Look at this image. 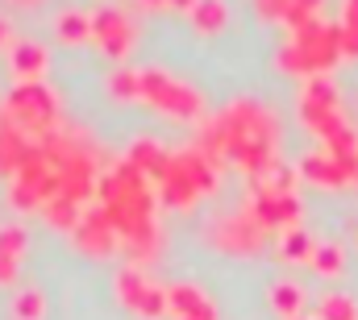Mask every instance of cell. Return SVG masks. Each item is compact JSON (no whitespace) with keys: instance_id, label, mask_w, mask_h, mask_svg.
<instances>
[{"instance_id":"cell-12","label":"cell","mask_w":358,"mask_h":320,"mask_svg":"<svg viewBox=\"0 0 358 320\" xmlns=\"http://www.w3.org/2000/svg\"><path fill=\"white\" fill-rule=\"evenodd\" d=\"M163 245H167V238H163V229L155 225V229H146V233H138V238L121 241V249L117 254H125V262L129 266H150V262H159L163 258Z\"/></svg>"},{"instance_id":"cell-20","label":"cell","mask_w":358,"mask_h":320,"mask_svg":"<svg viewBox=\"0 0 358 320\" xmlns=\"http://www.w3.org/2000/svg\"><path fill=\"white\" fill-rule=\"evenodd\" d=\"M271 304H275V312H279V317L296 320V317H300V304H304V291H300L296 283H275Z\"/></svg>"},{"instance_id":"cell-18","label":"cell","mask_w":358,"mask_h":320,"mask_svg":"<svg viewBox=\"0 0 358 320\" xmlns=\"http://www.w3.org/2000/svg\"><path fill=\"white\" fill-rule=\"evenodd\" d=\"M125 159L134 162V166H138L142 175H155V170L163 166V159H167V150H163V146H159L155 138H138V142L129 146V154H125Z\"/></svg>"},{"instance_id":"cell-29","label":"cell","mask_w":358,"mask_h":320,"mask_svg":"<svg viewBox=\"0 0 358 320\" xmlns=\"http://www.w3.org/2000/svg\"><path fill=\"white\" fill-rule=\"evenodd\" d=\"M4 42H8V25L0 21V46H4Z\"/></svg>"},{"instance_id":"cell-14","label":"cell","mask_w":358,"mask_h":320,"mask_svg":"<svg viewBox=\"0 0 358 320\" xmlns=\"http://www.w3.org/2000/svg\"><path fill=\"white\" fill-rule=\"evenodd\" d=\"M196 34H221L229 25V4L225 0H196V8L187 13Z\"/></svg>"},{"instance_id":"cell-7","label":"cell","mask_w":358,"mask_h":320,"mask_svg":"<svg viewBox=\"0 0 358 320\" xmlns=\"http://www.w3.org/2000/svg\"><path fill=\"white\" fill-rule=\"evenodd\" d=\"M92 42L100 46V54L104 59H129V50H134V42H138V25H134V17L125 13V8H117V4H100L96 13H92Z\"/></svg>"},{"instance_id":"cell-8","label":"cell","mask_w":358,"mask_h":320,"mask_svg":"<svg viewBox=\"0 0 358 320\" xmlns=\"http://www.w3.org/2000/svg\"><path fill=\"white\" fill-rule=\"evenodd\" d=\"M267 233H271L267 225H263L250 208H242V212H234V217L213 221L208 241H213L217 249H225V254H255V249H263Z\"/></svg>"},{"instance_id":"cell-5","label":"cell","mask_w":358,"mask_h":320,"mask_svg":"<svg viewBox=\"0 0 358 320\" xmlns=\"http://www.w3.org/2000/svg\"><path fill=\"white\" fill-rule=\"evenodd\" d=\"M142 100L155 112H167L176 121H200V112H204V96L163 67H142Z\"/></svg>"},{"instance_id":"cell-19","label":"cell","mask_w":358,"mask_h":320,"mask_svg":"<svg viewBox=\"0 0 358 320\" xmlns=\"http://www.w3.org/2000/svg\"><path fill=\"white\" fill-rule=\"evenodd\" d=\"M46 317V296L38 287H21L13 296V320H42Z\"/></svg>"},{"instance_id":"cell-26","label":"cell","mask_w":358,"mask_h":320,"mask_svg":"<svg viewBox=\"0 0 358 320\" xmlns=\"http://www.w3.org/2000/svg\"><path fill=\"white\" fill-rule=\"evenodd\" d=\"M138 8H146V13H192L196 8V0H138Z\"/></svg>"},{"instance_id":"cell-13","label":"cell","mask_w":358,"mask_h":320,"mask_svg":"<svg viewBox=\"0 0 358 320\" xmlns=\"http://www.w3.org/2000/svg\"><path fill=\"white\" fill-rule=\"evenodd\" d=\"M8 67H13L17 83H38L42 75H46V50H42L38 42H17Z\"/></svg>"},{"instance_id":"cell-28","label":"cell","mask_w":358,"mask_h":320,"mask_svg":"<svg viewBox=\"0 0 358 320\" xmlns=\"http://www.w3.org/2000/svg\"><path fill=\"white\" fill-rule=\"evenodd\" d=\"M8 4H17V8H29V4H42V0H8Z\"/></svg>"},{"instance_id":"cell-21","label":"cell","mask_w":358,"mask_h":320,"mask_svg":"<svg viewBox=\"0 0 358 320\" xmlns=\"http://www.w3.org/2000/svg\"><path fill=\"white\" fill-rule=\"evenodd\" d=\"M25 249H29V229H25V225H17V221L0 225V254H8V258H25Z\"/></svg>"},{"instance_id":"cell-30","label":"cell","mask_w":358,"mask_h":320,"mask_svg":"<svg viewBox=\"0 0 358 320\" xmlns=\"http://www.w3.org/2000/svg\"><path fill=\"white\" fill-rule=\"evenodd\" d=\"M296 320H300V317H296Z\"/></svg>"},{"instance_id":"cell-2","label":"cell","mask_w":358,"mask_h":320,"mask_svg":"<svg viewBox=\"0 0 358 320\" xmlns=\"http://www.w3.org/2000/svg\"><path fill=\"white\" fill-rule=\"evenodd\" d=\"M155 183L150 175H142L129 159L113 162L100 179H96V204L104 208L108 225L117 229V238L129 241L146 229H155Z\"/></svg>"},{"instance_id":"cell-16","label":"cell","mask_w":358,"mask_h":320,"mask_svg":"<svg viewBox=\"0 0 358 320\" xmlns=\"http://www.w3.org/2000/svg\"><path fill=\"white\" fill-rule=\"evenodd\" d=\"M84 208L88 204H80V200H67V196H55L46 208H42V217H46V225L50 229H59V233H71L76 225H80V217H84Z\"/></svg>"},{"instance_id":"cell-11","label":"cell","mask_w":358,"mask_h":320,"mask_svg":"<svg viewBox=\"0 0 358 320\" xmlns=\"http://www.w3.org/2000/svg\"><path fill=\"white\" fill-rule=\"evenodd\" d=\"M29 146H34V138H29L25 129H17V125L0 112V179H13V175H17V166L25 162Z\"/></svg>"},{"instance_id":"cell-1","label":"cell","mask_w":358,"mask_h":320,"mask_svg":"<svg viewBox=\"0 0 358 320\" xmlns=\"http://www.w3.org/2000/svg\"><path fill=\"white\" fill-rule=\"evenodd\" d=\"M275 142H279V125L259 100H234L229 108H221L217 117H208L200 125V150L213 162H234L250 175H259L263 166L275 162Z\"/></svg>"},{"instance_id":"cell-6","label":"cell","mask_w":358,"mask_h":320,"mask_svg":"<svg viewBox=\"0 0 358 320\" xmlns=\"http://www.w3.org/2000/svg\"><path fill=\"white\" fill-rule=\"evenodd\" d=\"M117 296H121V304H125L129 312H138V317H146V320L171 317L167 287H159L142 266H125V270L117 275Z\"/></svg>"},{"instance_id":"cell-25","label":"cell","mask_w":358,"mask_h":320,"mask_svg":"<svg viewBox=\"0 0 358 320\" xmlns=\"http://www.w3.org/2000/svg\"><path fill=\"white\" fill-rule=\"evenodd\" d=\"M255 8L267 21H292L296 17V0H255Z\"/></svg>"},{"instance_id":"cell-27","label":"cell","mask_w":358,"mask_h":320,"mask_svg":"<svg viewBox=\"0 0 358 320\" xmlns=\"http://www.w3.org/2000/svg\"><path fill=\"white\" fill-rule=\"evenodd\" d=\"M17 275H21V258L0 254V287H13V283H17Z\"/></svg>"},{"instance_id":"cell-4","label":"cell","mask_w":358,"mask_h":320,"mask_svg":"<svg viewBox=\"0 0 358 320\" xmlns=\"http://www.w3.org/2000/svg\"><path fill=\"white\" fill-rule=\"evenodd\" d=\"M17 129H25L34 142L55 133L59 129V96L46 87V83H17L8 96H4V108H0Z\"/></svg>"},{"instance_id":"cell-22","label":"cell","mask_w":358,"mask_h":320,"mask_svg":"<svg viewBox=\"0 0 358 320\" xmlns=\"http://www.w3.org/2000/svg\"><path fill=\"white\" fill-rule=\"evenodd\" d=\"M321 320H358V308L350 296H325L321 300Z\"/></svg>"},{"instance_id":"cell-9","label":"cell","mask_w":358,"mask_h":320,"mask_svg":"<svg viewBox=\"0 0 358 320\" xmlns=\"http://www.w3.org/2000/svg\"><path fill=\"white\" fill-rule=\"evenodd\" d=\"M71 241H76L80 254H88V258H113V254L121 249V238H117V229L108 225V217H104L100 204H88V208H84L80 225L71 229Z\"/></svg>"},{"instance_id":"cell-24","label":"cell","mask_w":358,"mask_h":320,"mask_svg":"<svg viewBox=\"0 0 358 320\" xmlns=\"http://www.w3.org/2000/svg\"><path fill=\"white\" fill-rule=\"evenodd\" d=\"M308 262H313L321 275H338V270H342V249H338V245H317Z\"/></svg>"},{"instance_id":"cell-3","label":"cell","mask_w":358,"mask_h":320,"mask_svg":"<svg viewBox=\"0 0 358 320\" xmlns=\"http://www.w3.org/2000/svg\"><path fill=\"white\" fill-rule=\"evenodd\" d=\"M150 183H155V196L163 200V208L187 212V208H196V200H204L217 187V162L208 159L200 146L167 150V159L150 175Z\"/></svg>"},{"instance_id":"cell-23","label":"cell","mask_w":358,"mask_h":320,"mask_svg":"<svg viewBox=\"0 0 358 320\" xmlns=\"http://www.w3.org/2000/svg\"><path fill=\"white\" fill-rule=\"evenodd\" d=\"M279 254H283L287 262H308V258H313V241L304 238L300 229H287V238H283V245H279Z\"/></svg>"},{"instance_id":"cell-17","label":"cell","mask_w":358,"mask_h":320,"mask_svg":"<svg viewBox=\"0 0 358 320\" xmlns=\"http://www.w3.org/2000/svg\"><path fill=\"white\" fill-rule=\"evenodd\" d=\"M108 96L113 100H142V67H117L108 75Z\"/></svg>"},{"instance_id":"cell-15","label":"cell","mask_w":358,"mask_h":320,"mask_svg":"<svg viewBox=\"0 0 358 320\" xmlns=\"http://www.w3.org/2000/svg\"><path fill=\"white\" fill-rule=\"evenodd\" d=\"M55 34H59V42H67V46L92 42V13H80V8L59 13V17H55Z\"/></svg>"},{"instance_id":"cell-10","label":"cell","mask_w":358,"mask_h":320,"mask_svg":"<svg viewBox=\"0 0 358 320\" xmlns=\"http://www.w3.org/2000/svg\"><path fill=\"white\" fill-rule=\"evenodd\" d=\"M167 304H171V317L176 320H217L213 300L200 287H192V283H171L167 287Z\"/></svg>"}]
</instances>
